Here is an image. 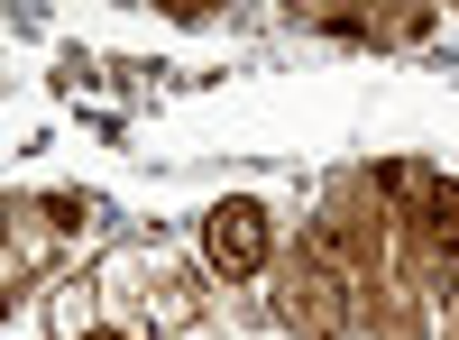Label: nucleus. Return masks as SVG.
<instances>
[{"instance_id": "obj_1", "label": "nucleus", "mask_w": 459, "mask_h": 340, "mask_svg": "<svg viewBox=\"0 0 459 340\" xmlns=\"http://www.w3.org/2000/svg\"><path fill=\"white\" fill-rule=\"evenodd\" d=\"M203 248H212L221 276H257V267H266V212H257V203H212Z\"/></svg>"}, {"instance_id": "obj_2", "label": "nucleus", "mask_w": 459, "mask_h": 340, "mask_svg": "<svg viewBox=\"0 0 459 340\" xmlns=\"http://www.w3.org/2000/svg\"><path fill=\"white\" fill-rule=\"evenodd\" d=\"M423 212H432V240H441V257L459 267V184H423Z\"/></svg>"}, {"instance_id": "obj_3", "label": "nucleus", "mask_w": 459, "mask_h": 340, "mask_svg": "<svg viewBox=\"0 0 459 340\" xmlns=\"http://www.w3.org/2000/svg\"><path fill=\"white\" fill-rule=\"evenodd\" d=\"M74 340H129V331H74Z\"/></svg>"}, {"instance_id": "obj_4", "label": "nucleus", "mask_w": 459, "mask_h": 340, "mask_svg": "<svg viewBox=\"0 0 459 340\" xmlns=\"http://www.w3.org/2000/svg\"><path fill=\"white\" fill-rule=\"evenodd\" d=\"M0 322H10V294H0Z\"/></svg>"}]
</instances>
